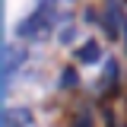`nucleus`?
Listing matches in <instances>:
<instances>
[{
    "label": "nucleus",
    "mask_w": 127,
    "mask_h": 127,
    "mask_svg": "<svg viewBox=\"0 0 127 127\" xmlns=\"http://www.w3.org/2000/svg\"><path fill=\"white\" fill-rule=\"evenodd\" d=\"M51 26H54V16H51L48 6H41V10H35L32 16H26L16 26V35L19 38H45L48 32H51Z\"/></svg>",
    "instance_id": "1"
},
{
    "label": "nucleus",
    "mask_w": 127,
    "mask_h": 127,
    "mask_svg": "<svg viewBox=\"0 0 127 127\" xmlns=\"http://www.w3.org/2000/svg\"><path fill=\"white\" fill-rule=\"evenodd\" d=\"M3 127H35L29 108H6L3 111Z\"/></svg>",
    "instance_id": "4"
},
{
    "label": "nucleus",
    "mask_w": 127,
    "mask_h": 127,
    "mask_svg": "<svg viewBox=\"0 0 127 127\" xmlns=\"http://www.w3.org/2000/svg\"><path fill=\"white\" fill-rule=\"evenodd\" d=\"M79 54V61H86V64H95V61H102V48L95 45V41H86V45L76 51Z\"/></svg>",
    "instance_id": "5"
},
{
    "label": "nucleus",
    "mask_w": 127,
    "mask_h": 127,
    "mask_svg": "<svg viewBox=\"0 0 127 127\" xmlns=\"http://www.w3.org/2000/svg\"><path fill=\"white\" fill-rule=\"evenodd\" d=\"M22 61H26V51H22V48H13V45L3 48V89L10 86V76H13V70Z\"/></svg>",
    "instance_id": "3"
},
{
    "label": "nucleus",
    "mask_w": 127,
    "mask_h": 127,
    "mask_svg": "<svg viewBox=\"0 0 127 127\" xmlns=\"http://www.w3.org/2000/svg\"><path fill=\"white\" fill-rule=\"evenodd\" d=\"M61 86H67V89L76 86V70H64V73H61Z\"/></svg>",
    "instance_id": "6"
},
{
    "label": "nucleus",
    "mask_w": 127,
    "mask_h": 127,
    "mask_svg": "<svg viewBox=\"0 0 127 127\" xmlns=\"http://www.w3.org/2000/svg\"><path fill=\"white\" fill-rule=\"evenodd\" d=\"M105 32H108L111 38H121L124 35V6H121V0H105Z\"/></svg>",
    "instance_id": "2"
},
{
    "label": "nucleus",
    "mask_w": 127,
    "mask_h": 127,
    "mask_svg": "<svg viewBox=\"0 0 127 127\" xmlns=\"http://www.w3.org/2000/svg\"><path fill=\"white\" fill-rule=\"evenodd\" d=\"M73 127H92V118H89V111H79L76 121H73Z\"/></svg>",
    "instance_id": "7"
}]
</instances>
